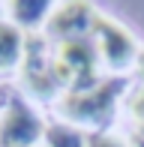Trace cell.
I'll return each instance as SVG.
<instances>
[{
    "mask_svg": "<svg viewBox=\"0 0 144 147\" xmlns=\"http://www.w3.org/2000/svg\"><path fill=\"white\" fill-rule=\"evenodd\" d=\"M93 45L87 39H69L60 45L54 60V75L72 84V90L93 87Z\"/></svg>",
    "mask_w": 144,
    "mask_h": 147,
    "instance_id": "6da1fadb",
    "label": "cell"
},
{
    "mask_svg": "<svg viewBox=\"0 0 144 147\" xmlns=\"http://www.w3.org/2000/svg\"><path fill=\"white\" fill-rule=\"evenodd\" d=\"M120 84L117 81H102L96 87H84V90H72L63 102L66 114L78 117V120H102L111 114V105H114Z\"/></svg>",
    "mask_w": 144,
    "mask_h": 147,
    "instance_id": "7a4b0ae2",
    "label": "cell"
},
{
    "mask_svg": "<svg viewBox=\"0 0 144 147\" xmlns=\"http://www.w3.org/2000/svg\"><path fill=\"white\" fill-rule=\"evenodd\" d=\"M39 132H42L39 120L21 102H12L0 123V147H27L39 138Z\"/></svg>",
    "mask_w": 144,
    "mask_h": 147,
    "instance_id": "3957f363",
    "label": "cell"
},
{
    "mask_svg": "<svg viewBox=\"0 0 144 147\" xmlns=\"http://www.w3.org/2000/svg\"><path fill=\"white\" fill-rule=\"evenodd\" d=\"M93 21H96V12L90 9L87 3L75 0V3H66L54 18L48 21V33L63 42L69 39H84V33L93 30Z\"/></svg>",
    "mask_w": 144,
    "mask_h": 147,
    "instance_id": "277c9868",
    "label": "cell"
},
{
    "mask_svg": "<svg viewBox=\"0 0 144 147\" xmlns=\"http://www.w3.org/2000/svg\"><path fill=\"white\" fill-rule=\"evenodd\" d=\"M93 33H96L99 48H102V54H105V60L111 66H123L135 54L132 39L117 27V24H111V21H105V18H99V15H96V21H93Z\"/></svg>",
    "mask_w": 144,
    "mask_h": 147,
    "instance_id": "5b68a950",
    "label": "cell"
},
{
    "mask_svg": "<svg viewBox=\"0 0 144 147\" xmlns=\"http://www.w3.org/2000/svg\"><path fill=\"white\" fill-rule=\"evenodd\" d=\"M27 60H30V63H27V78L33 81V87L36 90H51L54 81H57V75L45 69V57H42V45H39V42H30Z\"/></svg>",
    "mask_w": 144,
    "mask_h": 147,
    "instance_id": "8992f818",
    "label": "cell"
},
{
    "mask_svg": "<svg viewBox=\"0 0 144 147\" xmlns=\"http://www.w3.org/2000/svg\"><path fill=\"white\" fill-rule=\"evenodd\" d=\"M48 6H51V0H12V15L24 27H36L45 18Z\"/></svg>",
    "mask_w": 144,
    "mask_h": 147,
    "instance_id": "52a82bcc",
    "label": "cell"
},
{
    "mask_svg": "<svg viewBox=\"0 0 144 147\" xmlns=\"http://www.w3.org/2000/svg\"><path fill=\"white\" fill-rule=\"evenodd\" d=\"M24 45H21V33L12 24H0V69H9L18 57H21Z\"/></svg>",
    "mask_w": 144,
    "mask_h": 147,
    "instance_id": "ba28073f",
    "label": "cell"
},
{
    "mask_svg": "<svg viewBox=\"0 0 144 147\" xmlns=\"http://www.w3.org/2000/svg\"><path fill=\"white\" fill-rule=\"evenodd\" d=\"M48 141H51V147H87V141H81V135H75L69 129H60V126L48 129Z\"/></svg>",
    "mask_w": 144,
    "mask_h": 147,
    "instance_id": "9c48e42d",
    "label": "cell"
},
{
    "mask_svg": "<svg viewBox=\"0 0 144 147\" xmlns=\"http://www.w3.org/2000/svg\"><path fill=\"white\" fill-rule=\"evenodd\" d=\"M87 147H120V144L111 141V138H105V135H90L87 138Z\"/></svg>",
    "mask_w": 144,
    "mask_h": 147,
    "instance_id": "30bf717a",
    "label": "cell"
},
{
    "mask_svg": "<svg viewBox=\"0 0 144 147\" xmlns=\"http://www.w3.org/2000/svg\"><path fill=\"white\" fill-rule=\"evenodd\" d=\"M132 114L138 117V123L144 126V90L138 93V96H135V102H132Z\"/></svg>",
    "mask_w": 144,
    "mask_h": 147,
    "instance_id": "8fae6325",
    "label": "cell"
},
{
    "mask_svg": "<svg viewBox=\"0 0 144 147\" xmlns=\"http://www.w3.org/2000/svg\"><path fill=\"white\" fill-rule=\"evenodd\" d=\"M138 69H141V72H144V54H141V57H138Z\"/></svg>",
    "mask_w": 144,
    "mask_h": 147,
    "instance_id": "7c38bea8",
    "label": "cell"
}]
</instances>
